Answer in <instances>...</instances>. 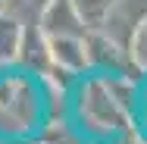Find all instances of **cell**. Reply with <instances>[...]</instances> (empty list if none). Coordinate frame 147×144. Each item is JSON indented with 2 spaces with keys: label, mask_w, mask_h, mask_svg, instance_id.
<instances>
[]
</instances>
